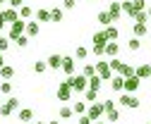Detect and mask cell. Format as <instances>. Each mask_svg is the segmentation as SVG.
<instances>
[{
    "label": "cell",
    "mask_w": 151,
    "mask_h": 124,
    "mask_svg": "<svg viewBox=\"0 0 151 124\" xmlns=\"http://www.w3.org/2000/svg\"><path fill=\"white\" fill-rule=\"evenodd\" d=\"M65 84L72 88L74 93H84L86 88H89V79H86L84 74H72V77H67V79H65Z\"/></svg>",
    "instance_id": "obj_1"
},
{
    "label": "cell",
    "mask_w": 151,
    "mask_h": 124,
    "mask_svg": "<svg viewBox=\"0 0 151 124\" xmlns=\"http://www.w3.org/2000/svg\"><path fill=\"white\" fill-rule=\"evenodd\" d=\"M17 110H19V100H17L14 96H7L3 103H0V117H10Z\"/></svg>",
    "instance_id": "obj_2"
},
{
    "label": "cell",
    "mask_w": 151,
    "mask_h": 124,
    "mask_svg": "<svg viewBox=\"0 0 151 124\" xmlns=\"http://www.w3.org/2000/svg\"><path fill=\"white\" fill-rule=\"evenodd\" d=\"M22 33H27V22L24 19H17L14 24H10V31H7V38L10 41H17Z\"/></svg>",
    "instance_id": "obj_3"
},
{
    "label": "cell",
    "mask_w": 151,
    "mask_h": 124,
    "mask_svg": "<svg viewBox=\"0 0 151 124\" xmlns=\"http://www.w3.org/2000/svg\"><path fill=\"white\" fill-rule=\"evenodd\" d=\"M118 103L122 105V108H129V110H137L139 105H142V100H139L134 93H122V96L118 98Z\"/></svg>",
    "instance_id": "obj_4"
},
{
    "label": "cell",
    "mask_w": 151,
    "mask_h": 124,
    "mask_svg": "<svg viewBox=\"0 0 151 124\" xmlns=\"http://www.w3.org/2000/svg\"><path fill=\"white\" fill-rule=\"evenodd\" d=\"M103 115H106V110H103V103H101V100H99V103H91L89 108H86V117H89L91 122H93V119H101Z\"/></svg>",
    "instance_id": "obj_5"
},
{
    "label": "cell",
    "mask_w": 151,
    "mask_h": 124,
    "mask_svg": "<svg viewBox=\"0 0 151 124\" xmlns=\"http://www.w3.org/2000/svg\"><path fill=\"white\" fill-rule=\"evenodd\" d=\"M72 96H74V91H72V88L65 84V81H60L58 84V88H55V98H58V100H72Z\"/></svg>",
    "instance_id": "obj_6"
},
{
    "label": "cell",
    "mask_w": 151,
    "mask_h": 124,
    "mask_svg": "<svg viewBox=\"0 0 151 124\" xmlns=\"http://www.w3.org/2000/svg\"><path fill=\"white\" fill-rule=\"evenodd\" d=\"M96 74H99L103 81H110V79H113V69H110V62H96Z\"/></svg>",
    "instance_id": "obj_7"
},
{
    "label": "cell",
    "mask_w": 151,
    "mask_h": 124,
    "mask_svg": "<svg viewBox=\"0 0 151 124\" xmlns=\"http://www.w3.org/2000/svg\"><path fill=\"white\" fill-rule=\"evenodd\" d=\"M139 84H142V79H139L137 74H132V77H127V79H125V91H122V93H137V88H139Z\"/></svg>",
    "instance_id": "obj_8"
},
{
    "label": "cell",
    "mask_w": 151,
    "mask_h": 124,
    "mask_svg": "<svg viewBox=\"0 0 151 124\" xmlns=\"http://www.w3.org/2000/svg\"><path fill=\"white\" fill-rule=\"evenodd\" d=\"M34 117H36V115H34L31 108H22V110H17V119H19L22 124H31V122H36Z\"/></svg>",
    "instance_id": "obj_9"
},
{
    "label": "cell",
    "mask_w": 151,
    "mask_h": 124,
    "mask_svg": "<svg viewBox=\"0 0 151 124\" xmlns=\"http://www.w3.org/2000/svg\"><path fill=\"white\" fill-rule=\"evenodd\" d=\"M74 67H77V62H74V57H70V55H63V72L67 74V77H72V74H77L74 72Z\"/></svg>",
    "instance_id": "obj_10"
},
{
    "label": "cell",
    "mask_w": 151,
    "mask_h": 124,
    "mask_svg": "<svg viewBox=\"0 0 151 124\" xmlns=\"http://www.w3.org/2000/svg\"><path fill=\"white\" fill-rule=\"evenodd\" d=\"M0 17H3L7 24H14L17 19H19V10H14V7H5L3 12H0Z\"/></svg>",
    "instance_id": "obj_11"
},
{
    "label": "cell",
    "mask_w": 151,
    "mask_h": 124,
    "mask_svg": "<svg viewBox=\"0 0 151 124\" xmlns=\"http://www.w3.org/2000/svg\"><path fill=\"white\" fill-rule=\"evenodd\" d=\"M108 14L113 17V22H118L120 17L125 14V12H122V3H115V0H113V3L108 5Z\"/></svg>",
    "instance_id": "obj_12"
},
{
    "label": "cell",
    "mask_w": 151,
    "mask_h": 124,
    "mask_svg": "<svg viewBox=\"0 0 151 124\" xmlns=\"http://www.w3.org/2000/svg\"><path fill=\"white\" fill-rule=\"evenodd\" d=\"M110 88H113V93H122V91H125V77L113 74V79H110Z\"/></svg>",
    "instance_id": "obj_13"
},
{
    "label": "cell",
    "mask_w": 151,
    "mask_h": 124,
    "mask_svg": "<svg viewBox=\"0 0 151 124\" xmlns=\"http://www.w3.org/2000/svg\"><path fill=\"white\" fill-rule=\"evenodd\" d=\"M134 74L139 79H151V64L149 62H142L139 67H134Z\"/></svg>",
    "instance_id": "obj_14"
},
{
    "label": "cell",
    "mask_w": 151,
    "mask_h": 124,
    "mask_svg": "<svg viewBox=\"0 0 151 124\" xmlns=\"http://www.w3.org/2000/svg\"><path fill=\"white\" fill-rule=\"evenodd\" d=\"M48 69H60L63 67V55L60 52H53V55H48Z\"/></svg>",
    "instance_id": "obj_15"
},
{
    "label": "cell",
    "mask_w": 151,
    "mask_h": 124,
    "mask_svg": "<svg viewBox=\"0 0 151 124\" xmlns=\"http://www.w3.org/2000/svg\"><path fill=\"white\" fill-rule=\"evenodd\" d=\"M12 77H14V67L12 64L0 67V81H12Z\"/></svg>",
    "instance_id": "obj_16"
},
{
    "label": "cell",
    "mask_w": 151,
    "mask_h": 124,
    "mask_svg": "<svg viewBox=\"0 0 151 124\" xmlns=\"http://www.w3.org/2000/svg\"><path fill=\"white\" fill-rule=\"evenodd\" d=\"M39 33H41V26H39V22H27V36L29 38H36V36H39Z\"/></svg>",
    "instance_id": "obj_17"
},
{
    "label": "cell",
    "mask_w": 151,
    "mask_h": 124,
    "mask_svg": "<svg viewBox=\"0 0 151 124\" xmlns=\"http://www.w3.org/2000/svg\"><path fill=\"white\" fill-rule=\"evenodd\" d=\"M106 55H108V57H118V55H120V45H118L115 41H108V43H106Z\"/></svg>",
    "instance_id": "obj_18"
},
{
    "label": "cell",
    "mask_w": 151,
    "mask_h": 124,
    "mask_svg": "<svg viewBox=\"0 0 151 124\" xmlns=\"http://www.w3.org/2000/svg\"><path fill=\"white\" fill-rule=\"evenodd\" d=\"M36 22H39V24H48L50 22V10H36Z\"/></svg>",
    "instance_id": "obj_19"
},
{
    "label": "cell",
    "mask_w": 151,
    "mask_h": 124,
    "mask_svg": "<svg viewBox=\"0 0 151 124\" xmlns=\"http://www.w3.org/2000/svg\"><path fill=\"white\" fill-rule=\"evenodd\" d=\"M132 33H134L137 38H142V36H146V33H149V26H146V24H137V22H134V24H132Z\"/></svg>",
    "instance_id": "obj_20"
},
{
    "label": "cell",
    "mask_w": 151,
    "mask_h": 124,
    "mask_svg": "<svg viewBox=\"0 0 151 124\" xmlns=\"http://www.w3.org/2000/svg\"><path fill=\"white\" fill-rule=\"evenodd\" d=\"M103 117H106V122H108V124H115V122L120 119V110H118V108L106 110V115H103Z\"/></svg>",
    "instance_id": "obj_21"
},
{
    "label": "cell",
    "mask_w": 151,
    "mask_h": 124,
    "mask_svg": "<svg viewBox=\"0 0 151 124\" xmlns=\"http://www.w3.org/2000/svg\"><path fill=\"white\" fill-rule=\"evenodd\" d=\"M86 108H89V103H86V100H74V105H72L74 115H86Z\"/></svg>",
    "instance_id": "obj_22"
},
{
    "label": "cell",
    "mask_w": 151,
    "mask_h": 124,
    "mask_svg": "<svg viewBox=\"0 0 151 124\" xmlns=\"http://www.w3.org/2000/svg\"><path fill=\"white\" fill-rule=\"evenodd\" d=\"M82 74H84L86 79H91L93 74H96V62H84V67H82Z\"/></svg>",
    "instance_id": "obj_23"
},
{
    "label": "cell",
    "mask_w": 151,
    "mask_h": 124,
    "mask_svg": "<svg viewBox=\"0 0 151 124\" xmlns=\"http://www.w3.org/2000/svg\"><path fill=\"white\" fill-rule=\"evenodd\" d=\"M89 57V48L86 45H77L74 48V60H86Z\"/></svg>",
    "instance_id": "obj_24"
},
{
    "label": "cell",
    "mask_w": 151,
    "mask_h": 124,
    "mask_svg": "<svg viewBox=\"0 0 151 124\" xmlns=\"http://www.w3.org/2000/svg\"><path fill=\"white\" fill-rule=\"evenodd\" d=\"M58 117H60V119H72V117H74V110L70 108V105H63V108L58 110Z\"/></svg>",
    "instance_id": "obj_25"
},
{
    "label": "cell",
    "mask_w": 151,
    "mask_h": 124,
    "mask_svg": "<svg viewBox=\"0 0 151 124\" xmlns=\"http://www.w3.org/2000/svg\"><path fill=\"white\" fill-rule=\"evenodd\" d=\"M84 100L91 105V103H99V91H93V88H86L84 91Z\"/></svg>",
    "instance_id": "obj_26"
},
{
    "label": "cell",
    "mask_w": 151,
    "mask_h": 124,
    "mask_svg": "<svg viewBox=\"0 0 151 124\" xmlns=\"http://www.w3.org/2000/svg\"><path fill=\"white\" fill-rule=\"evenodd\" d=\"M96 19H99V24H103V26H110V24H113V17L108 14V10L99 12V17H96Z\"/></svg>",
    "instance_id": "obj_27"
},
{
    "label": "cell",
    "mask_w": 151,
    "mask_h": 124,
    "mask_svg": "<svg viewBox=\"0 0 151 124\" xmlns=\"http://www.w3.org/2000/svg\"><path fill=\"white\" fill-rule=\"evenodd\" d=\"M103 31H106V36H108V41H118V36H120V31H118V26H113V24H110V26H106Z\"/></svg>",
    "instance_id": "obj_28"
},
{
    "label": "cell",
    "mask_w": 151,
    "mask_h": 124,
    "mask_svg": "<svg viewBox=\"0 0 151 124\" xmlns=\"http://www.w3.org/2000/svg\"><path fill=\"white\" fill-rule=\"evenodd\" d=\"M106 43H108L106 31H96V33H93V45H106Z\"/></svg>",
    "instance_id": "obj_29"
},
{
    "label": "cell",
    "mask_w": 151,
    "mask_h": 124,
    "mask_svg": "<svg viewBox=\"0 0 151 124\" xmlns=\"http://www.w3.org/2000/svg\"><path fill=\"white\" fill-rule=\"evenodd\" d=\"M110 69H113V74H120V69H122V60L120 57H110Z\"/></svg>",
    "instance_id": "obj_30"
},
{
    "label": "cell",
    "mask_w": 151,
    "mask_h": 124,
    "mask_svg": "<svg viewBox=\"0 0 151 124\" xmlns=\"http://www.w3.org/2000/svg\"><path fill=\"white\" fill-rule=\"evenodd\" d=\"M134 74V64H129V62H122V69H120V77H132Z\"/></svg>",
    "instance_id": "obj_31"
},
{
    "label": "cell",
    "mask_w": 151,
    "mask_h": 124,
    "mask_svg": "<svg viewBox=\"0 0 151 124\" xmlns=\"http://www.w3.org/2000/svg\"><path fill=\"white\" fill-rule=\"evenodd\" d=\"M31 14H34V7H29V5H22V7H19V19H24V22H27Z\"/></svg>",
    "instance_id": "obj_32"
},
{
    "label": "cell",
    "mask_w": 151,
    "mask_h": 124,
    "mask_svg": "<svg viewBox=\"0 0 151 124\" xmlns=\"http://www.w3.org/2000/svg\"><path fill=\"white\" fill-rule=\"evenodd\" d=\"M63 17H65V12L60 7H53L50 10V22H63Z\"/></svg>",
    "instance_id": "obj_33"
},
{
    "label": "cell",
    "mask_w": 151,
    "mask_h": 124,
    "mask_svg": "<svg viewBox=\"0 0 151 124\" xmlns=\"http://www.w3.org/2000/svg\"><path fill=\"white\" fill-rule=\"evenodd\" d=\"M46 69H48V62H46V60H36V62H34V72H36V74H43Z\"/></svg>",
    "instance_id": "obj_34"
},
{
    "label": "cell",
    "mask_w": 151,
    "mask_h": 124,
    "mask_svg": "<svg viewBox=\"0 0 151 124\" xmlns=\"http://www.w3.org/2000/svg\"><path fill=\"white\" fill-rule=\"evenodd\" d=\"M12 93V81H0V96H10Z\"/></svg>",
    "instance_id": "obj_35"
},
{
    "label": "cell",
    "mask_w": 151,
    "mask_h": 124,
    "mask_svg": "<svg viewBox=\"0 0 151 124\" xmlns=\"http://www.w3.org/2000/svg\"><path fill=\"white\" fill-rule=\"evenodd\" d=\"M101 81H103V79H101L99 74H93V77L89 79V88H93V91H99V88H101Z\"/></svg>",
    "instance_id": "obj_36"
},
{
    "label": "cell",
    "mask_w": 151,
    "mask_h": 124,
    "mask_svg": "<svg viewBox=\"0 0 151 124\" xmlns=\"http://www.w3.org/2000/svg\"><path fill=\"white\" fill-rule=\"evenodd\" d=\"M127 48H129V50H139V48H142V38H137V36H132V38L127 41Z\"/></svg>",
    "instance_id": "obj_37"
},
{
    "label": "cell",
    "mask_w": 151,
    "mask_h": 124,
    "mask_svg": "<svg viewBox=\"0 0 151 124\" xmlns=\"http://www.w3.org/2000/svg\"><path fill=\"white\" fill-rule=\"evenodd\" d=\"M144 7H146V0H132V10H134V14L144 12Z\"/></svg>",
    "instance_id": "obj_38"
},
{
    "label": "cell",
    "mask_w": 151,
    "mask_h": 124,
    "mask_svg": "<svg viewBox=\"0 0 151 124\" xmlns=\"http://www.w3.org/2000/svg\"><path fill=\"white\" fill-rule=\"evenodd\" d=\"M132 19H134L137 24H146V22H149V12H137Z\"/></svg>",
    "instance_id": "obj_39"
},
{
    "label": "cell",
    "mask_w": 151,
    "mask_h": 124,
    "mask_svg": "<svg viewBox=\"0 0 151 124\" xmlns=\"http://www.w3.org/2000/svg\"><path fill=\"white\" fill-rule=\"evenodd\" d=\"M7 48H10V38L7 36H0V52H5Z\"/></svg>",
    "instance_id": "obj_40"
},
{
    "label": "cell",
    "mask_w": 151,
    "mask_h": 124,
    "mask_svg": "<svg viewBox=\"0 0 151 124\" xmlns=\"http://www.w3.org/2000/svg\"><path fill=\"white\" fill-rule=\"evenodd\" d=\"M17 45H19V48H27L29 45V36H27V33H22V36L17 38Z\"/></svg>",
    "instance_id": "obj_41"
},
{
    "label": "cell",
    "mask_w": 151,
    "mask_h": 124,
    "mask_svg": "<svg viewBox=\"0 0 151 124\" xmlns=\"http://www.w3.org/2000/svg\"><path fill=\"white\" fill-rule=\"evenodd\" d=\"M77 7V0H63V10H74Z\"/></svg>",
    "instance_id": "obj_42"
},
{
    "label": "cell",
    "mask_w": 151,
    "mask_h": 124,
    "mask_svg": "<svg viewBox=\"0 0 151 124\" xmlns=\"http://www.w3.org/2000/svg\"><path fill=\"white\" fill-rule=\"evenodd\" d=\"M22 5H24V0H10V5H7V7H14V10H19Z\"/></svg>",
    "instance_id": "obj_43"
},
{
    "label": "cell",
    "mask_w": 151,
    "mask_h": 124,
    "mask_svg": "<svg viewBox=\"0 0 151 124\" xmlns=\"http://www.w3.org/2000/svg\"><path fill=\"white\" fill-rule=\"evenodd\" d=\"M77 124H91V119H89L86 115H79V119H77Z\"/></svg>",
    "instance_id": "obj_44"
},
{
    "label": "cell",
    "mask_w": 151,
    "mask_h": 124,
    "mask_svg": "<svg viewBox=\"0 0 151 124\" xmlns=\"http://www.w3.org/2000/svg\"><path fill=\"white\" fill-rule=\"evenodd\" d=\"M91 124H108V122H106V119H93Z\"/></svg>",
    "instance_id": "obj_45"
},
{
    "label": "cell",
    "mask_w": 151,
    "mask_h": 124,
    "mask_svg": "<svg viewBox=\"0 0 151 124\" xmlns=\"http://www.w3.org/2000/svg\"><path fill=\"white\" fill-rule=\"evenodd\" d=\"M5 24H7V22L3 19V17H0V31H3V29H5Z\"/></svg>",
    "instance_id": "obj_46"
},
{
    "label": "cell",
    "mask_w": 151,
    "mask_h": 124,
    "mask_svg": "<svg viewBox=\"0 0 151 124\" xmlns=\"http://www.w3.org/2000/svg\"><path fill=\"white\" fill-rule=\"evenodd\" d=\"M0 67H5V55L0 52Z\"/></svg>",
    "instance_id": "obj_47"
},
{
    "label": "cell",
    "mask_w": 151,
    "mask_h": 124,
    "mask_svg": "<svg viewBox=\"0 0 151 124\" xmlns=\"http://www.w3.org/2000/svg\"><path fill=\"white\" fill-rule=\"evenodd\" d=\"M34 124H48V122H43V119H36V122H34Z\"/></svg>",
    "instance_id": "obj_48"
},
{
    "label": "cell",
    "mask_w": 151,
    "mask_h": 124,
    "mask_svg": "<svg viewBox=\"0 0 151 124\" xmlns=\"http://www.w3.org/2000/svg\"><path fill=\"white\" fill-rule=\"evenodd\" d=\"M0 5H10V0H0Z\"/></svg>",
    "instance_id": "obj_49"
},
{
    "label": "cell",
    "mask_w": 151,
    "mask_h": 124,
    "mask_svg": "<svg viewBox=\"0 0 151 124\" xmlns=\"http://www.w3.org/2000/svg\"><path fill=\"white\" fill-rule=\"evenodd\" d=\"M48 124H60V122H58V119H50V122H48Z\"/></svg>",
    "instance_id": "obj_50"
},
{
    "label": "cell",
    "mask_w": 151,
    "mask_h": 124,
    "mask_svg": "<svg viewBox=\"0 0 151 124\" xmlns=\"http://www.w3.org/2000/svg\"><path fill=\"white\" fill-rule=\"evenodd\" d=\"M149 19H151V7H149Z\"/></svg>",
    "instance_id": "obj_51"
},
{
    "label": "cell",
    "mask_w": 151,
    "mask_h": 124,
    "mask_svg": "<svg viewBox=\"0 0 151 124\" xmlns=\"http://www.w3.org/2000/svg\"><path fill=\"white\" fill-rule=\"evenodd\" d=\"M0 103H3V98H0Z\"/></svg>",
    "instance_id": "obj_52"
},
{
    "label": "cell",
    "mask_w": 151,
    "mask_h": 124,
    "mask_svg": "<svg viewBox=\"0 0 151 124\" xmlns=\"http://www.w3.org/2000/svg\"><path fill=\"white\" fill-rule=\"evenodd\" d=\"M149 124H151V122H149Z\"/></svg>",
    "instance_id": "obj_53"
}]
</instances>
